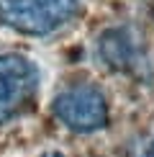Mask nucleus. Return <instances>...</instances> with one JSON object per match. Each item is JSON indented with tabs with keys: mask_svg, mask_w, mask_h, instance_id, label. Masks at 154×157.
<instances>
[{
	"mask_svg": "<svg viewBox=\"0 0 154 157\" xmlns=\"http://www.w3.org/2000/svg\"><path fill=\"white\" fill-rule=\"evenodd\" d=\"M82 10V0H0V23L26 36H46Z\"/></svg>",
	"mask_w": 154,
	"mask_h": 157,
	"instance_id": "1",
	"label": "nucleus"
},
{
	"mask_svg": "<svg viewBox=\"0 0 154 157\" xmlns=\"http://www.w3.org/2000/svg\"><path fill=\"white\" fill-rule=\"evenodd\" d=\"M54 116L72 132L90 134L108 124V103L98 88L75 85L54 98Z\"/></svg>",
	"mask_w": 154,
	"mask_h": 157,
	"instance_id": "2",
	"label": "nucleus"
},
{
	"mask_svg": "<svg viewBox=\"0 0 154 157\" xmlns=\"http://www.w3.org/2000/svg\"><path fill=\"white\" fill-rule=\"evenodd\" d=\"M36 64L23 54H0V124H8L34 98Z\"/></svg>",
	"mask_w": 154,
	"mask_h": 157,
	"instance_id": "3",
	"label": "nucleus"
},
{
	"mask_svg": "<svg viewBox=\"0 0 154 157\" xmlns=\"http://www.w3.org/2000/svg\"><path fill=\"white\" fill-rule=\"evenodd\" d=\"M98 54L111 70H131L136 62V44L128 29H108L98 39Z\"/></svg>",
	"mask_w": 154,
	"mask_h": 157,
	"instance_id": "4",
	"label": "nucleus"
},
{
	"mask_svg": "<svg viewBox=\"0 0 154 157\" xmlns=\"http://www.w3.org/2000/svg\"><path fill=\"white\" fill-rule=\"evenodd\" d=\"M128 157H154V136H149V139H144V142H139Z\"/></svg>",
	"mask_w": 154,
	"mask_h": 157,
	"instance_id": "5",
	"label": "nucleus"
},
{
	"mask_svg": "<svg viewBox=\"0 0 154 157\" xmlns=\"http://www.w3.org/2000/svg\"><path fill=\"white\" fill-rule=\"evenodd\" d=\"M54 157H59V155H54Z\"/></svg>",
	"mask_w": 154,
	"mask_h": 157,
	"instance_id": "6",
	"label": "nucleus"
}]
</instances>
